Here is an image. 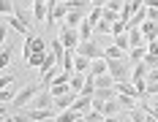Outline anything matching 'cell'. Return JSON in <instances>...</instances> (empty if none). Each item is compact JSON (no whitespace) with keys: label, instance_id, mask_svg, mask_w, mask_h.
Masks as SVG:
<instances>
[{"label":"cell","instance_id":"obj_1","mask_svg":"<svg viewBox=\"0 0 158 122\" xmlns=\"http://www.w3.org/2000/svg\"><path fill=\"white\" fill-rule=\"evenodd\" d=\"M44 90V81H35V84H30V87H25V90L16 92V98L11 100V108H16V111H22V108L27 106L30 100H35V95Z\"/></svg>","mask_w":158,"mask_h":122},{"label":"cell","instance_id":"obj_2","mask_svg":"<svg viewBox=\"0 0 158 122\" xmlns=\"http://www.w3.org/2000/svg\"><path fill=\"white\" fill-rule=\"evenodd\" d=\"M109 73L114 76V81H131V76H134L131 57H126V60H109Z\"/></svg>","mask_w":158,"mask_h":122},{"label":"cell","instance_id":"obj_3","mask_svg":"<svg viewBox=\"0 0 158 122\" xmlns=\"http://www.w3.org/2000/svg\"><path fill=\"white\" fill-rule=\"evenodd\" d=\"M68 3L65 0H49V25H60L68 16Z\"/></svg>","mask_w":158,"mask_h":122},{"label":"cell","instance_id":"obj_4","mask_svg":"<svg viewBox=\"0 0 158 122\" xmlns=\"http://www.w3.org/2000/svg\"><path fill=\"white\" fill-rule=\"evenodd\" d=\"M27 117H30V122H49V120H57V108H35V106H25L22 108Z\"/></svg>","mask_w":158,"mask_h":122},{"label":"cell","instance_id":"obj_5","mask_svg":"<svg viewBox=\"0 0 158 122\" xmlns=\"http://www.w3.org/2000/svg\"><path fill=\"white\" fill-rule=\"evenodd\" d=\"M35 52H49V49H47V41H44V38H38V35H25L22 57L27 60V57H30V54H35Z\"/></svg>","mask_w":158,"mask_h":122},{"label":"cell","instance_id":"obj_6","mask_svg":"<svg viewBox=\"0 0 158 122\" xmlns=\"http://www.w3.org/2000/svg\"><path fill=\"white\" fill-rule=\"evenodd\" d=\"M104 52H106V49H101V44L93 41V38H90V41H82V44L77 46V54H85V57H90V60H101Z\"/></svg>","mask_w":158,"mask_h":122},{"label":"cell","instance_id":"obj_7","mask_svg":"<svg viewBox=\"0 0 158 122\" xmlns=\"http://www.w3.org/2000/svg\"><path fill=\"white\" fill-rule=\"evenodd\" d=\"M60 41H63V46L65 49H71V52H77V46L82 44V35H79V30L77 27H60Z\"/></svg>","mask_w":158,"mask_h":122},{"label":"cell","instance_id":"obj_8","mask_svg":"<svg viewBox=\"0 0 158 122\" xmlns=\"http://www.w3.org/2000/svg\"><path fill=\"white\" fill-rule=\"evenodd\" d=\"M3 22L11 27V30H16V33H22V35H33L30 33V27L25 25V19L22 16H16V14H3Z\"/></svg>","mask_w":158,"mask_h":122},{"label":"cell","instance_id":"obj_9","mask_svg":"<svg viewBox=\"0 0 158 122\" xmlns=\"http://www.w3.org/2000/svg\"><path fill=\"white\" fill-rule=\"evenodd\" d=\"M79 98V92H65V95H57V98H55V108H57V111H65V108H71L74 106V100H77Z\"/></svg>","mask_w":158,"mask_h":122},{"label":"cell","instance_id":"obj_10","mask_svg":"<svg viewBox=\"0 0 158 122\" xmlns=\"http://www.w3.org/2000/svg\"><path fill=\"white\" fill-rule=\"evenodd\" d=\"M90 76H104V73H109V60L106 57H101V60H93L90 65V71H87Z\"/></svg>","mask_w":158,"mask_h":122},{"label":"cell","instance_id":"obj_11","mask_svg":"<svg viewBox=\"0 0 158 122\" xmlns=\"http://www.w3.org/2000/svg\"><path fill=\"white\" fill-rule=\"evenodd\" d=\"M104 57H106V60H126V57H128V52H126V49H120L117 44H112V46H106Z\"/></svg>","mask_w":158,"mask_h":122},{"label":"cell","instance_id":"obj_12","mask_svg":"<svg viewBox=\"0 0 158 122\" xmlns=\"http://www.w3.org/2000/svg\"><path fill=\"white\" fill-rule=\"evenodd\" d=\"M114 90L120 92V95H134V98H139V92H136V84H134V81H117ZM139 100H142V98H139Z\"/></svg>","mask_w":158,"mask_h":122},{"label":"cell","instance_id":"obj_13","mask_svg":"<svg viewBox=\"0 0 158 122\" xmlns=\"http://www.w3.org/2000/svg\"><path fill=\"white\" fill-rule=\"evenodd\" d=\"M117 111H123V106H120L117 98H114V100H104V106H101V114H104V117H114Z\"/></svg>","mask_w":158,"mask_h":122},{"label":"cell","instance_id":"obj_14","mask_svg":"<svg viewBox=\"0 0 158 122\" xmlns=\"http://www.w3.org/2000/svg\"><path fill=\"white\" fill-rule=\"evenodd\" d=\"M79 120H82V111H77V108H65V111L57 114L55 122H79Z\"/></svg>","mask_w":158,"mask_h":122},{"label":"cell","instance_id":"obj_15","mask_svg":"<svg viewBox=\"0 0 158 122\" xmlns=\"http://www.w3.org/2000/svg\"><path fill=\"white\" fill-rule=\"evenodd\" d=\"M44 60H47V52H35L25 60V68H44Z\"/></svg>","mask_w":158,"mask_h":122},{"label":"cell","instance_id":"obj_16","mask_svg":"<svg viewBox=\"0 0 158 122\" xmlns=\"http://www.w3.org/2000/svg\"><path fill=\"white\" fill-rule=\"evenodd\" d=\"M128 38H131V49H134V46H144V44H147L144 35H142V27H128Z\"/></svg>","mask_w":158,"mask_h":122},{"label":"cell","instance_id":"obj_17","mask_svg":"<svg viewBox=\"0 0 158 122\" xmlns=\"http://www.w3.org/2000/svg\"><path fill=\"white\" fill-rule=\"evenodd\" d=\"M117 100H120V106L128 108V111H134L136 106H142V103H139V98H134V95H120V92H117Z\"/></svg>","mask_w":158,"mask_h":122},{"label":"cell","instance_id":"obj_18","mask_svg":"<svg viewBox=\"0 0 158 122\" xmlns=\"http://www.w3.org/2000/svg\"><path fill=\"white\" fill-rule=\"evenodd\" d=\"M90 65H93V60H90V57H85V54H77V60H74V68H77V73H87V71H90Z\"/></svg>","mask_w":158,"mask_h":122},{"label":"cell","instance_id":"obj_19","mask_svg":"<svg viewBox=\"0 0 158 122\" xmlns=\"http://www.w3.org/2000/svg\"><path fill=\"white\" fill-rule=\"evenodd\" d=\"M93 98H98V100H114L117 98V90L114 87H98Z\"/></svg>","mask_w":158,"mask_h":122},{"label":"cell","instance_id":"obj_20","mask_svg":"<svg viewBox=\"0 0 158 122\" xmlns=\"http://www.w3.org/2000/svg\"><path fill=\"white\" fill-rule=\"evenodd\" d=\"M128 57H131V62H142L144 57H147V44L144 46H134V49L128 52Z\"/></svg>","mask_w":158,"mask_h":122},{"label":"cell","instance_id":"obj_21","mask_svg":"<svg viewBox=\"0 0 158 122\" xmlns=\"http://www.w3.org/2000/svg\"><path fill=\"white\" fill-rule=\"evenodd\" d=\"M85 84H87V73H74V76H71V90L74 92H82Z\"/></svg>","mask_w":158,"mask_h":122},{"label":"cell","instance_id":"obj_22","mask_svg":"<svg viewBox=\"0 0 158 122\" xmlns=\"http://www.w3.org/2000/svg\"><path fill=\"white\" fill-rule=\"evenodd\" d=\"M112 44H117L120 49L131 52V38H128V33H120V35H112Z\"/></svg>","mask_w":158,"mask_h":122},{"label":"cell","instance_id":"obj_23","mask_svg":"<svg viewBox=\"0 0 158 122\" xmlns=\"http://www.w3.org/2000/svg\"><path fill=\"white\" fill-rule=\"evenodd\" d=\"M147 73H150V68L144 65V62H134V81H139V79H147Z\"/></svg>","mask_w":158,"mask_h":122},{"label":"cell","instance_id":"obj_24","mask_svg":"<svg viewBox=\"0 0 158 122\" xmlns=\"http://www.w3.org/2000/svg\"><path fill=\"white\" fill-rule=\"evenodd\" d=\"M93 30H95V25L85 19V22L79 25V35H82V41H90V35H93Z\"/></svg>","mask_w":158,"mask_h":122},{"label":"cell","instance_id":"obj_25","mask_svg":"<svg viewBox=\"0 0 158 122\" xmlns=\"http://www.w3.org/2000/svg\"><path fill=\"white\" fill-rule=\"evenodd\" d=\"M11 57H14V52H11V46L6 44L3 52H0V68H8V65H11Z\"/></svg>","mask_w":158,"mask_h":122},{"label":"cell","instance_id":"obj_26","mask_svg":"<svg viewBox=\"0 0 158 122\" xmlns=\"http://www.w3.org/2000/svg\"><path fill=\"white\" fill-rule=\"evenodd\" d=\"M117 81H114V76L112 73H104V76H95V87H114Z\"/></svg>","mask_w":158,"mask_h":122},{"label":"cell","instance_id":"obj_27","mask_svg":"<svg viewBox=\"0 0 158 122\" xmlns=\"http://www.w3.org/2000/svg\"><path fill=\"white\" fill-rule=\"evenodd\" d=\"M101 19H104V8H101V6H93V8H90V14H87V22L98 25Z\"/></svg>","mask_w":158,"mask_h":122},{"label":"cell","instance_id":"obj_28","mask_svg":"<svg viewBox=\"0 0 158 122\" xmlns=\"http://www.w3.org/2000/svg\"><path fill=\"white\" fill-rule=\"evenodd\" d=\"M112 25H114V22H109V19L104 16V19L95 25V33H106V35H112Z\"/></svg>","mask_w":158,"mask_h":122},{"label":"cell","instance_id":"obj_29","mask_svg":"<svg viewBox=\"0 0 158 122\" xmlns=\"http://www.w3.org/2000/svg\"><path fill=\"white\" fill-rule=\"evenodd\" d=\"M131 122H147V111H144L142 106H136L131 111Z\"/></svg>","mask_w":158,"mask_h":122},{"label":"cell","instance_id":"obj_30","mask_svg":"<svg viewBox=\"0 0 158 122\" xmlns=\"http://www.w3.org/2000/svg\"><path fill=\"white\" fill-rule=\"evenodd\" d=\"M0 11L3 14H16V0H0Z\"/></svg>","mask_w":158,"mask_h":122},{"label":"cell","instance_id":"obj_31","mask_svg":"<svg viewBox=\"0 0 158 122\" xmlns=\"http://www.w3.org/2000/svg\"><path fill=\"white\" fill-rule=\"evenodd\" d=\"M120 33H128V22L126 19H117V22L112 25V35H120Z\"/></svg>","mask_w":158,"mask_h":122},{"label":"cell","instance_id":"obj_32","mask_svg":"<svg viewBox=\"0 0 158 122\" xmlns=\"http://www.w3.org/2000/svg\"><path fill=\"white\" fill-rule=\"evenodd\" d=\"M49 92H52L55 98H57V95H65V92H71V84H52Z\"/></svg>","mask_w":158,"mask_h":122},{"label":"cell","instance_id":"obj_33","mask_svg":"<svg viewBox=\"0 0 158 122\" xmlns=\"http://www.w3.org/2000/svg\"><path fill=\"white\" fill-rule=\"evenodd\" d=\"M123 6H126V0H109L104 8H109V11H114V14H120V11H123Z\"/></svg>","mask_w":158,"mask_h":122},{"label":"cell","instance_id":"obj_34","mask_svg":"<svg viewBox=\"0 0 158 122\" xmlns=\"http://www.w3.org/2000/svg\"><path fill=\"white\" fill-rule=\"evenodd\" d=\"M14 98H16V95H14V90H8V87H3V92H0V100H3V103H11Z\"/></svg>","mask_w":158,"mask_h":122},{"label":"cell","instance_id":"obj_35","mask_svg":"<svg viewBox=\"0 0 158 122\" xmlns=\"http://www.w3.org/2000/svg\"><path fill=\"white\" fill-rule=\"evenodd\" d=\"M11 84H14V76L11 73H6V76L0 79V87H11Z\"/></svg>","mask_w":158,"mask_h":122},{"label":"cell","instance_id":"obj_36","mask_svg":"<svg viewBox=\"0 0 158 122\" xmlns=\"http://www.w3.org/2000/svg\"><path fill=\"white\" fill-rule=\"evenodd\" d=\"M147 52H150V54H158V38L156 41H147Z\"/></svg>","mask_w":158,"mask_h":122},{"label":"cell","instance_id":"obj_37","mask_svg":"<svg viewBox=\"0 0 158 122\" xmlns=\"http://www.w3.org/2000/svg\"><path fill=\"white\" fill-rule=\"evenodd\" d=\"M14 120L16 122H30V117H27V114H14Z\"/></svg>","mask_w":158,"mask_h":122},{"label":"cell","instance_id":"obj_38","mask_svg":"<svg viewBox=\"0 0 158 122\" xmlns=\"http://www.w3.org/2000/svg\"><path fill=\"white\" fill-rule=\"evenodd\" d=\"M142 108H144V111H153V114H158V100H156V106H144V103H142Z\"/></svg>","mask_w":158,"mask_h":122},{"label":"cell","instance_id":"obj_39","mask_svg":"<svg viewBox=\"0 0 158 122\" xmlns=\"http://www.w3.org/2000/svg\"><path fill=\"white\" fill-rule=\"evenodd\" d=\"M144 6L147 8H158V0H144Z\"/></svg>","mask_w":158,"mask_h":122},{"label":"cell","instance_id":"obj_40","mask_svg":"<svg viewBox=\"0 0 158 122\" xmlns=\"http://www.w3.org/2000/svg\"><path fill=\"white\" fill-rule=\"evenodd\" d=\"M79 122H90V117H87V114H82V120H79Z\"/></svg>","mask_w":158,"mask_h":122},{"label":"cell","instance_id":"obj_41","mask_svg":"<svg viewBox=\"0 0 158 122\" xmlns=\"http://www.w3.org/2000/svg\"><path fill=\"white\" fill-rule=\"evenodd\" d=\"M3 122H16V120H14V117H3Z\"/></svg>","mask_w":158,"mask_h":122},{"label":"cell","instance_id":"obj_42","mask_svg":"<svg viewBox=\"0 0 158 122\" xmlns=\"http://www.w3.org/2000/svg\"><path fill=\"white\" fill-rule=\"evenodd\" d=\"M104 122H117V120H114V117H104Z\"/></svg>","mask_w":158,"mask_h":122},{"label":"cell","instance_id":"obj_43","mask_svg":"<svg viewBox=\"0 0 158 122\" xmlns=\"http://www.w3.org/2000/svg\"><path fill=\"white\" fill-rule=\"evenodd\" d=\"M153 98H156V100H158V92H156V95H153Z\"/></svg>","mask_w":158,"mask_h":122},{"label":"cell","instance_id":"obj_44","mask_svg":"<svg viewBox=\"0 0 158 122\" xmlns=\"http://www.w3.org/2000/svg\"><path fill=\"white\" fill-rule=\"evenodd\" d=\"M49 122H55V120H49Z\"/></svg>","mask_w":158,"mask_h":122},{"label":"cell","instance_id":"obj_45","mask_svg":"<svg viewBox=\"0 0 158 122\" xmlns=\"http://www.w3.org/2000/svg\"><path fill=\"white\" fill-rule=\"evenodd\" d=\"M156 120H158V114H156Z\"/></svg>","mask_w":158,"mask_h":122}]
</instances>
